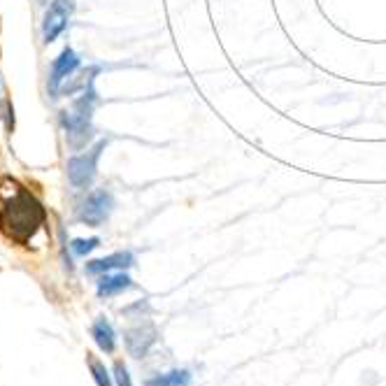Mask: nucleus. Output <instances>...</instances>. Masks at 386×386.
<instances>
[{
    "instance_id": "obj_5",
    "label": "nucleus",
    "mask_w": 386,
    "mask_h": 386,
    "mask_svg": "<svg viewBox=\"0 0 386 386\" xmlns=\"http://www.w3.org/2000/svg\"><path fill=\"white\" fill-rule=\"evenodd\" d=\"M112 205H115V200H112L107 191H93L82 203V207H79L77 216H79V221L86 223V226H100V223L110 216Z\"/></svg>"
},
{
    "instance_id": "obj_2",
    "label": "nucleus",
    "mask_w": 386,
    "mask_h": 386,
    "mask_svg": "<svg viewBox=\"0 0 386 386\" xmlns=\"http://www.w3.org/2000/svg\"><path fill=\"white\" fill-rule=\"evenodd\" d=\"M91 112H93V91L84 93L72 110L63 112V126L68 131V140L75 149L84 147L91 138Z\"/></svg>"
},
{
    "instance_id": "obj_14",
    "label": "nucleus",
    "mask_w": 386,
    "mask_h": 386,
    "mask_svg": "<svg viewBox=\"0 0 386 386\" xmlns=\"http://www.w3.org/2000/svg\"><path fill=\"white\" fill-rule=\"evenodd\" d=\"M115 380H117V386H133L131 375H128V368L122 363V361H117L115 363Z\"/></svg>"
},
{
    "instance_id": "obj_10",
    "label": "nucleus",
    "mask_w": 386,
    "mask_h": 386,
    "mask_svg": "<svg viewBox=\"0 0 386 386\" xmlns=\"http://www.w3.org/2000/svg\"><path fill=\"white\" fill-rule=\"evenodd\" d=\"M91 335H93L95 344H98L103 351H107V353L115 351L117 340H115V328L110 326V321H105V319L95 321L93 328H91Z\"/></svg>"
},
{
    "instance_id": "obj_1",
    "label": "nucleus",
    "mask_w": 386,
    "mask_h": 386,
    "mask_svg": "<svg viewBox=\"0 0 386 386\" xmlns=\"http://www.w3.org/2000/svg\"><path fill=\"white\" fill-rule=\"evenodd\" d=\"M47 212L42 203L17 180H10V193L0 203V233L10 242L26 247L45 226Z\"/></svg>"
},
{
    "instance_id": "obj_11",
    "label": "nucleus",
    "mask_w": 386,
    "mask_h": 386,
    "mask_svg": "<svg viewBox=\"0 0 386 386\" xmlns=\"http://www.w3.org/2000/svg\"><path fill=\"white\" fill-rule=\"evenodd\" d=\"M191 382L189 370H172V373L156 375L147 380V386H187Z\"/></svg>"
},
{
    "instance_id": "obj_4",
    "label": "nucleus",
    "mask_w": 386,
    "mask_h": 386,
    "mask_svg": "<svg viewBox=\"0 0 386 386\" xmlns=\"http://www.w3.org/2000/svg\"><path fill=\"white\" fill-rule=\"evenodd\" d=\"M72 10H75V0H54L49 5L42 21V37L47 45L54 42V40L63 33V28L68 26Z\"/></svg>"
},
{
    "instance_id": "obj_7",
    "label": "nucleus",
    "mask_w": 386,
    "mask_h": 386,
    "mask_svg": "<svg viewBox=\"0 0 386 386\" xmlns=\"http://www.w3.org/2000/svg\"><path fill=\"white\" fill-rule=\"evenodd\" d=\"M77 66H79V59H77V54L72 52V49H63L59 59H56V61L52 63L49 91H52V93L59 91L61 82H63V79H66V77H70L72 72L77 70Z\"/></svg>"
},
{
    "instance_id": "obj_9",
    "label": "nucleus",
    "mask_w": 386,
    "mask_h": 386,
    "mask_svg": "<svg viewBox=\"0 0 386 386\" xmlns=\"http://www.w3.org/2000/svg\"><path fill=\"white\" fill-rule=\"evenodd\" d=\"M131 288V277L124 275V272H117V275H103L98 279V296L100 298H110V296H117Z\"/></svg>"
},
{
    "instance_id": "obj_6",
    "label": "nucleus",
    "mask_w": 386,
    "mask_h": 386,
    "mask_svg": "<svg viewBox=\"0 0 386 386\" xmlns=\"http://www.w3.org/2000/svg\"><path fill=\"white\" fill-rule=\"evenodd\" d=\"M126 349L131 356L140 358L144 353L149 351L151 344L156 342V331L154 326H138V328H131V331H126Z\"/></svg>"
},
{
    "instance_id": "obj_8",
    "label": "nucleus",
    "mask_w": 386,
    "mask_h": 386,
    "mask_svg": "<svg viewBox=\"0 0 386 386\" xmlns=\"http://www.w3.org/2000/svg\"><path fill=\"white\" fill-rule=\"evenodd\" d=\"M131 265H133V254L131 252H117L112 256H105V259L86 263V272H91V275H100V272L117 270V268L124 270V268H131Z\"/></svg>"
},
{
    "instance_id": "obj_3",
    "label": "nucleus",
    "mask_w": 386,
    "mask_h": 386,
    "mask_svg": "<svg viewBox=\"0 0 386 386\" xmlns=\"http://www.w3.org/2000/svg\"><path fill=\"white\" fill-rule=\"evenodd\" d=\"M105 149V142H98L93 149H88L86 154L72 156L68 160V180L75 189H86L91 187L93 177H95V168H98V158Z\"/></svg>"
},
{
    "instance_id": "obj_13",
    "label": "nucleus",
    "mask_w": 386,
    "mask_h": 386,
    "mask_svg": "<svg viewBox=\"0 0 386 386\" xmlns=\"http://www.w3.org/2000/svg\"><path fill=\"white\" fill-rule=\"evenodd\" d=\"M100 240L98 238H88V240H72V252H75L77 256H86V254H91L95 247H98Z\"/></svg>"
},
{
    "instance_id": "obj_12",
    "label": "nucleus",
    "mask_w": 386,
    "mask_h": 386,
    "mask_svg": "<svg viewBox=\"0 0 386 386\" xmlns=\"http://www.w3.org/2000/svg\"><path fill=\"white\" fill-rule=\"evenodd\" d=\"M88 365H91V375H93L95 384H98V386H115V384H112L110 373L105 370V365L100 363V361L91 358V361H88Z\"/></svg>"
}]
</instances>
